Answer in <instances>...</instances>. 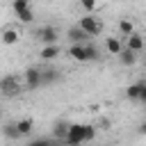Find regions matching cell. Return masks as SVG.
Instances as JSON below:
<instances>
[{"label":"cell","instance_id":"obj_1","mask_svg":"<svg viewBox=\"0 0 146 146\" xmlns=\"http://www.w3.org/2000/svg\"><path fill=\"white\" fill-rule=\"evenodd\" d=\"M96 137V128L94 125H87V123H71V130H68V146H80L84 141H91Z\"/></svg>","mask_w":146,"mask_h":146},{"label":"cell","instance_id":"obj_2","mask_svg":"<svg viewBox=\"0 0 146 146\" xmlns=\"http://www.w3.org/2000/svg\"><path fill=\"white\" fill-rule=\"evenodd\" d=\"M78 25H80L89 36H98V34L103 32V23H100L94 14H84V16L80 18V23H78Z\"/></svg>","mask_w":146,"mask_h":146},{"label":"cell","instance_id":"obj_3","mask_svg":"<svg viewBox=\"0 0 146 146\" xmlns=\"http://www.w3.org/2000/svg\"><path fill=\"white\" fill-rule=\"evenodd\" d=\"M34 39L41 41L43 46H50V43H57V30L52 25H43V27H36L34 30Z\"/></svg>","mask_w":146,"mask_h":146},{"label":"cell","instance_id":"obj_4","mask_svg":"<svg viewBox=\"0 0 146 146\" xmlns=\"http://www.w3.org/2000/svg\"><path fill=\"white\" fill-rule=\"evenodd\" d=\"M25 84H27L30 89H39V87L43 84V71L30 66V68L25 71Z\"/></svg>","mask_w":146,"mask_h":146},{"label":"cell","instance_id":"obj_5","mask_svg":"<svg viewBox=\"0 0 146 146\" xmlns=\"http://www.w3.org/2000/svg\"><path fill=\"white\" fill-rule=\"evenodd\" d=\"M0 89H2V94H5L7 98H11V96H16V94L21 91V84H18V78H14V75H5V78H2V82H0Z\"/></svg>","mask_w":146,"mask_h":146},{"label":"cell","instance_id":"obj_6","mask_svg":"<svg viewBox=\"0 0 146 146\" xmlns=\"http://www.w3.org/2000/svg\"><path fill=\"white\" fill-rule=\"evenodd\" d=\"M66 36L71 39V43H82V41H87V39H91L80 25H75V27H68V32H66Z\"/></svg>","mask_w":146,"mask_h":146},{"label":"cell","instance_id":"obj_7","mask_svg":"<svg viewBox=\"0 0 146 146\" xmlns=\"http://www.w3.org/2000/svg\"><path fill=\"white\" fill-rule=\"evenodd\" d=\"M68 55H71L75 62H89L84 43H71V48H68Z\"/></svg>","mask_w":146,"mask_h":146},{"label":"cell","instance_id":"obj_8","mask_svg":"<svg viewBox=\"0 0 146 146\" xmlns=\"http://www.w3.org/2000/svg\"><path fill=\"white\" fill-rule=\"evenodd\" d=\"M125 48H130V50H135V52H141V50H144V39H141L137 32H132L130 36H125Z\"/></svg>","mask_w":146,"mask_h":146},{"label":"cell","instance_id":"obj_9","mask_svg":"<svg viewBox=\"0 0 146 146\" xmlns=\"http://www.w3.org/2000/svg\"><path fill=\"white\" fill-rule=\"evenodd\" d=\"M68 130H71V123H66V121H57V123L52 125L55 139H66V137H68Z\"/></svg>","mask_w":146,"mask_h":146},{"label":"cell","instance_id":"obj_10","mask_svg":"<svg viewBox=\"0 0 146 146\" xmlns=\"http://www.w3.org/2000/svg\"><path fill=\"white\" fill-rule=\"evenodd\" d=\"M57 55H59V46L57 43H50V46H43L41 48V59H46V62L57 59Z\"/></svg>","mask_w":146,"mask_h":146},{"label":"cell","instance_id":"obj_11","mask_svg":"<svg viewBox=\"0 0 146 146\" xmlns=\"http://www.w3.org/2000/svg\"><path fill=\"white\" fill-rule=\"evenodd\" d=\"M105 48L110 50V55H121V50L125 48L116 36H107V41H105Z\"/></svg>","mask_w":146,"mask_h":146},{"label":"cell","instance_id":"obj_12","mask_svg":"<svg viewBox=\"0 0 146 146\" xmlns=\"http://www.w3.org/2000/svg\"><path fill=\"white\" fill-rule=\"evenodd\" d=\"M135 59H137V52H135V50H130V48H123V50H121V55H119V62H121L123 66H132V64H135Z\"/></svg>","mask_w":146,"mask_h":146},{"label":"cell","instance_id":"obj_13","mask_svg":"<svg viewBox=\"0 0 146 146\" xmlns=\"http://www.w3.org/2000/svg\"><path fill=\"white\" fill-rule=\"evenodd\" d=\"M141 87H144V82H135V84H130V87L125 89V96H128L130 100H139V98H141Z\"/></svg>","mask_w":146,"mask_h":146},{"label":"cell","instance_id":"obj_14","mask_svg":"<svg viewBox=\"0 0 146 146\" xmlns=\"http://www.w3.org/2000/svg\"><path fill=\"white\" fill-rule=\"evenodd\" d=\"M16 128H18V132H21V137H23V135H30L32 128H34V121H32V119H21V121H16Z\"/></svg>","mask_w":146,"mask_h":146},{"label":"cell","instance_id":"obj_15","mask_svg":"<svg viewBox=\"0 0 146 146\" xmlns=\"http://www.w3.org/2000/svg\"><path fill=\"white\" fill-rule=\"evenodd\" d=\"M119 32H121L123 36H130V34L135 32V25H132V21H130V18H121V21H119Z\"/></svg>","mask_w":146,"mask_h":146},{"label":"cell","instance_id":"obj_16","mask_svg":"<svg viewBox=\"0 0 146 146\" xmlns=\"http://www.w3.org/2000/svg\"><path fill=\"white\" fill-rule=\"evenodd\" d=\"M16 41H18V30H14V27H7V30L2 32V43L11 46V43H16Z\"/></svg>","mask_w":146,"mask_h":146},{"label":"cell","instance_id":"obj_17","mask_svg":"<svg viewBox=\"0 0 146 146\" xmlns=\"http://www.w3.org/2000/svg\"><path fill=\"white\" fill-rule=\"evenodd\" d=\"M16 16H18V21L21 23H32L34 21V11L27 7V9H21V11H16Z\"/></svg>","mask_w":146,"mask_h":146},{"label":"cell","instance_id":"obj_18","mask_svg":"<svg viewBox=\"0 0 146 146\" xmlns=\"http://www.w3.org/2000/svg\"><path fill=\"white\" fill-rule=\"evenodd\" d=\"M84 48H87V57H89V62H91V59H94V62H96V59H98V57H100V50H98V48H96V46H94V43H87V46H84Z\"/></svg>","mask_w":146,"mask_h":146},{"label":"cell","instance_id":"obj_19","mask_svg":"<svg viewBox=\"0 0 146 146\" xmlns=\"http://www.w3.org/2000/svg\"><path fill=\"white\" fill-rule=\"evenodd\" d=\"M5 135H7L9 139H18V137H21V132H18L16 123H9V125H5Z\"/></svg>","mask_w":146,"mask_h":146},{"label":"cell","instance_id":"obj_20","mask_svg":"<svg viewBox=\"0 0 146 146\" xmlns=\"http://www.w3.org/2000/svg\"><path fill=\"white\" fill-rule=\"evenodd\" d=\"M57 80V71L55 68H46L43 71V84H50V82H55Z\"/></svg>","mask_w":146,"mask_h":146},{"label":"cell","instance_id":"obj_21","mask_svg":"<svg viewBox=\"0 0 146 146\" xmlns=\"http://www.w3.org/2000/svg\"><path fill=\"white\" fill-rule=\"evenodd\" d=\"M80 5L87 14H94V9H96V0H80Z\"/></svg>","mask_w":146,"mask_h":146},{"label":"cell","instance_id":"obj_22","mask_svg":"<svg viewBox=\"0 0 146 146\" xmlns=\"http://www.w3.org/2000/svg\"><path fill=\"white\" fill-rule=\"evenodd\" d=\"M27 7H30V0H14V11H21Z\"/></svg>","mask_w":146,"mask_h":146},{"label":"cell","instance_id":"obj_23","mask_svg":"<svg viewBox=\"0 0 146 146\" xmlns=\"http://www.w3.org/2000/svg\"><path fill=\"white\" fill-rule=\"evenodd\" d=\"M27 146H52V141H50V139H43V137H41V139H34V141H30Z\"/></svg>","mask_w":146,"mask_h":146},{"label":"cell","instance_id":"obj_24","mask_svg":"<svg viewBox=\"0 0 146 146\" xmlns=\"http://www.w3.org/2000/svg\"><path fill=\"white\" fill-rule=\"evenodd\" d=\"M139 103L146 105V82H144V87H141V98H139Z\"/></svg>","mask_w":146,"mask_h":146},{"label":"cell","instance_id":"obj_25","mask_svg":"<svg viewBox=\"0 0 146 146\" xmlns=\"http://www.w3.org/2000/svg\"><path fill=\"white\" fill-rule=\"evenodd\" d=\"M139 130H141V132H144V135H146V123H144V125H141V128H139Z\"/></svg>","mask_w":146,"mask_h":146}]
</instances>
